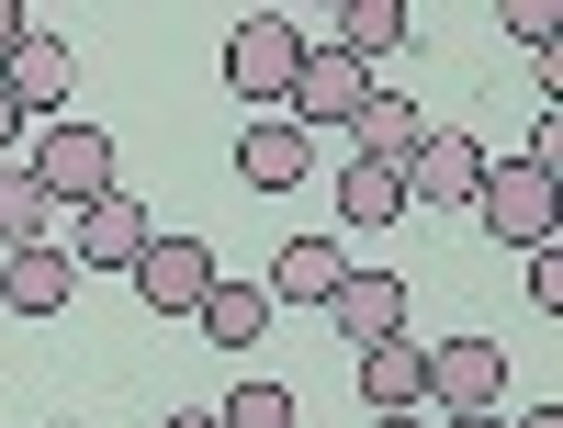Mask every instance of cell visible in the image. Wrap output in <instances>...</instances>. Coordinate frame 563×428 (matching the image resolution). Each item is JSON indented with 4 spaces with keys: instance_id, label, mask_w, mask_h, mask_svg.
<instances>
[{
    "instance_id": "6da1fadb",
    "label": "cell",
    "mask_w": 563,
    "mask_h": 428,
    "mask_svg": "<svg viewBox=\"0 0 563 428\" xmlns=\"http://www.w3.org/2000/svg\"><path fill=\"white\" fill-rule=\"evenodd\" d=\"M23 169H34V193L57 204V215H79V204H102V193H113V135H102V124H79V113H57V124L34 135V158H23Z\"/></svg>"
},
{
    "instance_id": "7a4b0ae2",
    "label": "cell",
    "mask_w": 563,
    "mask_h": 428,
    "mask_svg": "<svg viewBox=\"0 0 563 428\" xmlns=\"http://www.w3.org/2000/svg\"><path fill=\"white\" fill-rule=\"evenodd\" d=\"M294 68H305V34L282 23V12H249L238 34H225V90H238V102H282Z\"/></svg>"
},
{
    "instance_id": "3957f363",
    "label": "cell",
    "mask_w": 563,
    "mask_h": 428,
    "mask_svg": "<svg viewBox=\"0 0 563 428\" xmlns=\"http://www.w3.org/2000/svg\"><path fill=\"white\" fill-rule=\"evenodd\" d=\"M124 282H135V294H147V316H192V305L214 294L225 271H214V249H203V237H147V249H135V271H124Z\"/></svg>"
},
{
    "instance_id": "277c9868",
    "label": "cell",
    "mask_w": 563,
    "mask_h": 428,
    "mask_svg": "<svg viewBox=\"0 0 563 428\" xmlns=\"http://www.w3.org/2000/svg\"><path fill=\"white\" fill-rule=\"evenodd\" d=\"M0 90L23 102V124H57V113H68V90H79V57H68V34L23 23V45L0 57Z\"/></svg>"
},
{
    "instance_id": "5b68a950",
    "label": "cell",
    "mask_w": 563,
    "mask_h": 428,
    "mask_svg": "<svg viewBox=\"0 0 563 428\" xmlns=\"http://www.w3.org/2000/svg\"><path fill=\"white\" fill-rule=\"evenodd\" d=\"M474 215H485V237L496 249H552V169H485V193H474Z\"/></svg>"
},
{
    "instance_id": "8992f818",
    "label": "cell",
    "mask_w": 563,
    "mask_h": 428,
    "mask_svg": "<svg viewBox=\"0 0 563 428\" xmlns=\"http://www.w3.org/2000/svg\"><path fill=\"white\" fill-rule=\"evenodd\" d=\"M496 384H507V350H496V339H440V350H429V395H417V406H440V417H496Z\"/></svg>"
},
{
    "instance_id": "52a82bcc",
    "label": "cell",
    "mask_w": 563,
    "mask_h": 428,
    "mask_svg": "<svg viewBox=\"0 0 563 428\" xmlns=\"http://www.w3.org/2000/svg\"><path fill=\"white\" fill-rule=\"evenodd\" d=\"M485 169H496V158H485L462 124H429V135L406 147V204H417V193H429V204H474V193H485Z\"/></svg>"
},
{
    "instance_id": "ba28073f",
    "label": "cell",
    "mask_w": 563,
    "mask_h": 428,
    "mask_svg": "<svg viewBox=\"0 0 563 428\" xmlns=\"http://www.w3.org/2000/svg\"><path fill=\"white\" fill-rule=\"evenodd\" d=\"M361 102H372V68H350L339 45H305V68H294V90H282V113L316 135V124H350Z\"/></svg>"
},
{
    "instance_id": "9c48e42d",
    "label": "cell",
    "mask_w": 563,
    "mask_h": 428,
    "mask_svg": "<svg viewBox=\"0 0 563 428\" xmlns=\"http://www.w3.org/2000/svg\"><path fill=\"white\" fill-rule=\"evenodd\" d=\"M305 169H316V135H305L294 113H260V124H238V180H249V193H294Z\"/></svg>"
},
{
    "instance_id": "30bf717a",
    "label": "cell",
    "mask_w": 563,
    "mask_h": 428,
    "mask_svg": "<svg viewBox=\"0 0 563 428\" xmlns=\"http://www.w3.org/2000/svg\"><path fill=\"white\" fill-rule=\"evenodd\" d=\"M147 204L135 193H102V204H79V226H68V260H90V271H135V249H147Z\"/></svg>"
},
{
    "instance_id": "8fae6325",
    "label": "cell",
    "mask_w": 563,
    "mask_h": 428,
    "mask_svg": "<svg viewBox=\"0 0 563 428\" xmlns=\"http://www.w3.org/2000/svg\"><path fill=\"white\" fill-rule=\"evenodd\" d=\"M327 316H339V339L372 350L406 327V271H339V294H327Z\"/></svg>"
},
{
    "instance_id": "7c38bea8",
    "label": "cell",
    "mask_w": 563,
    "mask_h": 428,
    "mask_svg": "<svg viewBox=\"0 0 563 428\" xmlns=\"http://www.w3.org/2000/svg\"><path fill=\"white\" fill-rule=\"evenodd\" d=\"M68 249H57V237H34V249H0V305H12V316H57L68 305Z\"/></svg>"
},
{
    "instance_id": "4fadbf2b",
    "label": "cell",
    "mask_w": 563,
    "mask_h": 428,
    "mask_svg": "<svg viewBox=\"0 0 563 428\" xmlns=\"http://www.w3.org/2000/svg\"><path fill=\"white\" fill-rule=\"evenodd\" d=\"M339 237H282V260H271V282H260V294H271V316L282 305H327V294H339Z\"/></svg>"
},
{
    "instance_id": "5bb4252c",
    "label": "cell",
    "mask_w": 563,
    "mask_h": 428,
    "mask_svg": "<svg viewBox=\"0 0 563 428\" xmlns=\"http://www.w3.org/2000/svg\"><path fill=\"white\" fill-rule=\"evenodd\" d=\"M417 395H429V350H417L406 327H395V339H372V350H361V406L395 417V406H417Z\"/></svg>"
},
{
    "instance_id": "9a60e30c",
    "label": "cell",
    "mask_w": 563,
    "mask_h": 428,
    "mask_svg": "<svg viewBox=\"0 0 563 428\" xmlns=\"http://www.w3.org/2000/svg\"><path fill=\"white\" fill-rule=\"evenodd\" d=\"M192 327H203L214 350H260L271 339V294H260V282H214V294L192 305Z\"/></svg>"
},
{
    "instance_id": "2e32d148",
    "label": "cell",
    "mask_w": 563,
    "mask_h": 428,
    "mask_svg": "<svg viewBox=\"0 0 563 428\" xmlns=\"http://www.w3.org/2000/svg\"><path fill=\"white\" fill-rule=\"evenodd\" d=\"M350 135H361V158H384V169H406V147L429 135V113L406 102V90H372V102L350 113Z\"/></svg>"
},
{
    "instance_id": "e0dca14e",
    "label": "cell",
    "mask_w": 563,
    "mask_h": 428,
    "mask_svg": "<svg viewBox=\"0 0 563 428\" xmlns=\"http://www.w3.org/2000/svg\"><path fill=\"white\" fill-rule=\"evenodd\" d=\"M395 45H406V0H350V12H339V57L350 68L395 57Z\"/></svg>"
},
{
    "instance_id": "ac0fdd59",
    "label": "cell",
    "mask_w": 563,
    "mask_h": 428,
    "mask_svg": "<svg viewBox=\"0 0 563 428\" xmlns=\"http://www.w3.org/2000/svg\"><path fill=\"white\" fill-rule=\"evenodd\" d=\"M339 215H350V226H395V215H406V169H384V158H350V180H339Z\"/></svg>"
},
{
    "instance_id": "d6986e66",
    "label": "cell",
    "mask_w": 563,
    "mask_h": 428,
    "mask_svg": "<svg viewBox=\"0 0 563 428\" xmlns=\"http://www.w3.org/2000/svg\"><path fill=\"white\" fill-rule=\"evenodd\" d=\"M45 226H57V204L34 193V169H23V158H0V249H34Z\"/></svg>"
},
{
    "instance_id": "ffe728a7",
    "label": "cell",
    "mask_w": 563,
    "mask_h": 428,
    "mask_svg": "<svg viewBox=\"0 0 563 428\" xmlns=\"http://www.w3.org/2000/svg\"><path fill=\"white\" fill-rule=\"evenodd\" d=\"M214 428H294V395H282L271 372H249V384H238V395L214 406Z\"/></svg>"
},
{
    "instance_id": "44dd1931",
    "label": "cell",
    "mask_w": 563,
    "mask_h": 428,
    "mask_svg": "<svg viewBox=\"0 0 563 428\" xmlns=\"http://www.w3.org/2000/svg\"><path fill=\"white\" fill-rule=\"evenodd\" d=\"M530 305L563 316V249H530Z\"/></svg>"
},
{
    "instance_id": "7402d4cb",
    "label": "cell",
    "mask_w": 563,
    "mask_h": 428,
    "mask_svg": "<svg viewBox=\"0 0 563 428\" xmlns=\"http://www.w3.org/2000/svg\"><path fill=\"white\" fill-rule=\"evenodd\" d=\"M507 34H519L530 57H552V12H541V0H519V12H507Z\"/></svg>"
},
{
    "instance_id": "603a6c76",
    "label": "cell",
    "mask_w": 563,
    "mask_h": 428,
    "mask_svg": "<svg viewBox=\"0 0 563 428\" xmlns=\"http://www.w3.org/2000/svg\"><path fill=\"white\" fill-rule=\"evenodd\" d=\"M23 147V102H12V90H0V158H12Z\"/></svg>"
},
{
    "instance_id": "cb8c5ba5",
    "label": "cell",
    "mask_w": 563,
    "mask_h": 428,
    "mask_svg": "<svg viewBox=\"0 0 563 428\" xmlns=\"http://www.w3.org/2000/svg\"><path fill=\"white\" fill-rule=\"evenodd\" d=\"M23 23H34L23 0H0V57H12V45H23Z\"/></svg>"
},
{
    "instance_id": "d4e9b609",
    "label": "cell",
    "mask_w": 563,
    "mask_h": 428,
    "mask_svg": "<svg viewBox=\"0 0 563 428\" xmlns=\"http://www.w3.org/2000/svg\"><path fill=\"white\" fill-rule=\"evenodd\" d=\"M158 428H214V406H169V417H158Z\"/></svg>"
},
{
    "instance_id": "484cf974",
    "label": "cell",
    "mask_w": 563,
    "mask_h": 428,
    "mask_svg": "<svg viewBox=\"0 0 563 428\" xmlns=\"http://www.w3.org/2000/svg\"><path fill=\"white\" fill-rule=\"evenodd\" d=\"M372 428H429V406H395V417H372Z\"/></svg>"
},
{
    "instance_id": "4316f807",
    "label": "cell",
    "mask_w": 563,
    "mask_h": 428,
    "mask_svg": "<svg viewBox=\"0 0 563 428\" xmlns=\"http://www.w3.org/2000/svg\"><path fill=\"white\" fill-rule=\"evenodd\" d=\"M519 428H563V406H530V417H519Z\"/></svg>"
},
{
    "instance_id": "83f0119b",
    "label": "cell",
    "mask_w": 563,
    "mask_h": 428,
    "mask_svg": "<svg viewBox=\"0 0 563 428\" xmlns=\"http://www.w3.org/2000/svg\"><path fill=\"white\" fill-rule=\"evenodd\" d=\"M440 428H507V417H440Z\"/></svg>"
}]
</instances>
